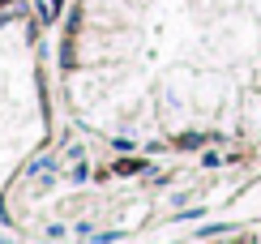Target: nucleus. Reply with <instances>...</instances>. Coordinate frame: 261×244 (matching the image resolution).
Listing matches in <instances>:
<instances>
[]
</instances>
